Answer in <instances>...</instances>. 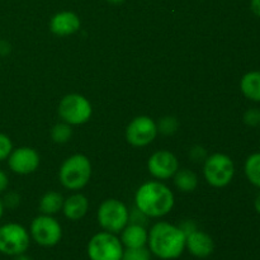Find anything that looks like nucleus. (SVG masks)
Here are the masks:
<instances>
[{
    "label": "nucleus",
    "mask_w": 260,
    "mask_h": 260,
    "mask_svg": "<svg viewBox=\"0 0 260 260\" xmlns=\"http://www.w3.org/2000/svg\"><path fill=\"white\" fill-rule=\"evenodd\" d=\"M108 3H111V4H114V5H118V4H122L123 2H126V0H107Z\"/></svg>",
    "instance_id": "36"
},
{
    "label": "nucleus",
    "mask_w": 260,
    "mask_h": 260,
    "mask_svg": "<svg viewBox=\"0 0 260 260\" xmlns=\"http://www.w3.org/2000/svg\"><path fill=\"white\" fill-rule=\"evenodd\" d=\"M203 174L208 184L215 188H223L230 184L235 175V164L229 155L216 152L206 157Z\"/></svg>",
    "instance_id": "4"
},
{
    "label": "nucleus",
    "mask_w": 260,
    "mask_h": 260,
    "mask_svg": "<svg viewBox=\"0 0 260 260\" xmlns=\"http://www.w3.org/2000/svg\"><path fill=\"white\" fill-rule=\"evenodd\" d=\"M119 234H121L119 240L124 249H136L147 245L149 231L145 229V226L128 222V225Z\"/></svg>",
    "instance_id": "15"
},
{
    "label": "nucleus",
    "mask_w": 260,
    "mask_h": 260,
    "mask_svg": "<svg viewBox=\"0 0 260 260\" xmlns=\"http://www.w3.org/2000/svg\"><path fill=\"white\" fill-rule=\"evenodd\" d=\"M179 228H180V230H182L183 233H184L185 236L189 235V234L193 233V231L198 230L197 226H196V223L193 222V221H190V220L183 221V222L179 225Z\"/></svg>",
    "instance_id": "29"
},
{
    "label": "nucleus",
    "mask_w": 260,
    "mask_h": 260,
    "mask_svg": "<svg viewBox=\"0 0 260 260\" xmlns=\"http://www.w3.org/2000/svg\"><path fill=\"white\" fill-rule=\"evenodd\" d=\"M244 170L249 182L254 187L260 188V152H254L246 159Z\"/></svg>",
    "instance_id": "20"
},
{
    "label": "nucleus",
    "mask_w": 260,
    "mask_h": 260,
    "mask_svg": "<svg viewBox=\"0 0 260 260\" xmlns=\"http://www.w3.org/2000/svg\"><path fill=\"white\" fill-rule=\"evenodd\" d=\"M30 239L43 248H52L62 239V228L55 217L41 215L33 218L29 228Z\"/></svg>",
    "instance_id": "9"
},
{
    "label": "nucleus",
    "mask_w": 260,
    "mask_h": 260,
    "mask_svg": "<svg viewBox=\"0 0 260 260\" xmlns=\"http://www.w3.org/2000/svg\"><path fill=\"white\" fill-rule=\"evenodd\" d=\"M13 151V142L5 134L0 132V161L8 159L10 152Z\"/></svg>",
    "instance_id": "24"
},
{
    "label": "nucleus",
    "mask_w": 260,
    "mask_h": 260,
    "mask_svg": "<svg viewBox=\"0 0 260 260\" xmlns=\"http://www.w3.org/2000/svg\"><path fill=\"white\" fill-rule=\"evenodd\" d=\"M3 203H4L5 208H10V210H13V208L19 206L20 196L18 194L17 192H8L7 194L4 196V198H3Z\"/></svg>",
    "instance_id": "26"
},
{
    "label": "nucleus",
    "mask_w": 260,
    "mask_h": 260,
    "mask_svg": "<svg viewBox=\"0 0 260 260\" xmlns=\"http://www.w3.org/2000/svg\"><path fill=\"white\" fill-rule=\"evenodd\" d=\"M178 127H179L178 119L175 118V117L167 116L164 117V118L160 119V122L157 123V132L169 136V135H173L174 132H177Z\"/></svg>",
    "instance_id": "22"
},
{
    "label": "nucleus",
    "mask_w": 260,
    "mask_h": 260,
    "mask_svg": "<svg viewBox=\"0 0 260 260\" xmlns=\"http://www.w3.org/2000/svg\"><path fill=\"white\" fill-rule=\"evenodd\" d=\"M80 18L74 12H60L56 13L50 20V29L53 35L58 37L71 36L80 29Z\"/></svg>",
    "instance_id": "13"
},
{
    "label": "nucleus",
    "mask_w": 260,
    "mask_h": 260,
    "mask_svg": "<svg viewBox=\"0 0 260 260\" xmlns=\"http://www.w3.org/2000/svg\"><path fill=\"white\" fill-rule=\"evenodd\" d=\"M8 165L15 174L28 175L37 170L40 165V155L35 149L28 146L13 149L8 156Z\"/></svg>",
    "instance_id": "11"
},
{
    "label": "nucleus",
    "mask_w": 260,
    "mask_h": 260,
    "mask_svg": "<svg viewBox=\"0 0 260 260\" xmlns=\"http://www.w3.org/2000/svg\"><path fill=\"white\" fill-rule=\"evenodd\" d=\"M250 8H251V10H253L254 14H255L256 17L260 18V0H251Z\"/></svg>",
    "instance_id": "32"
},
{
    "label": "nucleus",
    "mask_w": 260,
    "mask_h": 260,
    "mask_svg": "<svg viewBox=\"0 0 260 260\" xmlns=\"http://www.w3.org/2000/svg\"><path fill=\"white\" fill-rule=\"evenodd\" d=\"M135 203L149 218H160L170 213L174 207V194L160 182H146L137 189Z\"/></svg>",
    "instance_id": "2"
},
{
    "label": "nucleus",
    "mask_w": 260,
    "mask_h": 260,
    "mask_svg": "<svg viewBox=\"0 0 260 260\" xmlns=\"http://www.w3.org/2000/svg\"><path fill=\"white\" fill-rule=\"evenodd\" d=\"M71 136H73V128H71V124L66 122L55 124L51 129V137L56 144H66L71 139Z\"/></svg>",
    "instance_id": "21"
},
{
    "label": "nucleus",
    "mask_w": 260,
    "mask_h": 260,
    "mask_svg": "<svg viewBox=\"0 0 260 260\" xmlns=\"http://www.w3.org/2000/svg\"><path fill=\"white\" fill-rule=\"evenodd\" d=\"M190 157H192L194 161H202V160H206L207 157V154H206V150L201 146H194L189 152Z\"/></svg>",
    "instance_id": "28"
},
{
    "label": "nucleus",
    "mask_w": 260,
    "mask_h": 260,
    "mask_svg": "<svg viewBox=\"0 0 260 260\" xmlns=\"http://www.w3.org/2000/svg\"><path fill=\"white\" fill-rule=\"evenodd\" d=\"M93 108L88 99L81 94H68L58 104V114L61 119L71 126L86 123L90 119Z\"/></svg>",
    "instance_id": "8"
},
{
    "label": "nucleus",
    "mask_w": 260,
    "mask_h": 260,
    "mask_svg": "<svg viewBox=\"0 0 260 260\" xmlns=\"http://www.w3.org/2000/svg\"><path fill=\"white\" fill-rule=\"evenodd\" d=\"M86 251L90 260H121L124 248L116 234L102 231L89 240Z\"/></svg>",
    "instance_id": "6"
},
{
    "label": "nucleus",
    "mask_w": 260,
    "mask_h": 260,
    "mask_svg": "<svg viewBox=\"0 0 260 260\" xmlns=\"http://www.w3.org/2000/svg\"><path fill=\"white\" fill-rule=\"evenodd\" d=\"M4 210H5L4 203H3V200H2V198H0V220H2L3 215H4Z\"/></svg>",
    "instance_id": "35"
},
{
    "label": "nucleus",
    "mask_w": 260,
    "mask_h": 260,
    "mask_svg": "<svg viewBox=\"0 0 260 260\" xmlns=\"http://www.w3.org/2000/svg\"><path fill=\"white\" fill-rule=\"evenodd\" d=\"M147 169L154 178L165 180L174 177L179 169V162L174 154L167 150H160L150 156L147 161Z\"/></svg>",
    "instance_id": "12"
},
{
    "label": "nucleus",
    "mask_w": 260,
    "mask_h": 260,
    "mask_svg": "<svg viewBox=\"0 0 260 260\" xmlns=\"http://www.w3.org/2000/svg\"><path fill=\"white\" fill-rule=\"evenodd\" d=\"M174 184L180 192L190 193L197 188L198 177L194 172L189 169H178L174 174Z\"/></svg>",
    "instance_id": "18"
},
{
    "label": "nucleus",
    "mask_w": 260,
    "mask_h": 260,
    "mask_svg": "<svg viewBox=\"0 0 260 260\" xmlns=\"http://www.w3.org/2000/svg\"><path fill=\"white\" fill-rule=\"evenodd\" d=\"M240 89L244 96L253 102H260V71H249L241 78Z\"/></svg>",
    "instance_id": "17"
},
{
    "label": "nucleus",
    "mask_w": 260,
    "mask_h": 260,
    "mask_svg": "<svg viewBox=\"0 0 260 260\" xmlns=\"http://www.w3.org/2000/svg\"><path fill=\"white\" fill-rule=\"evenodd\" d=\"M98 222L107 233L119 234L129 222V211L123 202L114 198L106 200L98 208Z\"/></svg>",
    "instance_id": "5"
},
{
    "label": "nucleus",
    "mask_w": 260,
    "mask_h": 260,
    "mask_svg": "<svg viewBox=\"0 0 260 260\" xmlns=\"http://www.w3.org/2000/svg\"><path fill=\"white\" fill-rule=\"evenodd\" d=\"M30 244V235L24 226L15 222L0 226V253L8 256L24 254Z\"/></svg>",
    "instance_id": "7"
},
{
    "label": "nucleus",
    "mask_w": 260,
    "mask_h": 260,
    "mask_svg": "<svg viewBox=\"0 0 260 260\" xmlns=\"http://www.w3.org/2000/svg\"><path fill=\"white\" fill-rule=\"evenodd\" d=\"M8 185H9V179H8V175L5 174V172H3L0 169V193H3L4 190H7Z\"/></svg>",
    "instance_id": "31"
},
{
    "label": "nucleus",
    "mask_w": 260,
    "mask_h": 260,
    "mask_svg": "<svg viewBox=\"0 0 260 260\" xmlns=\"http://www.w3.org/2000/svg\"><path fill=\"white\" fill-rule=\"evenodd\" d=\"M244 122L250 127L260 126V109L250 108L244 113Z\"/></svg>",
    "instance_id": "25"
},
{
    "label": "nucleus",
    "mask_w": 260,
    "mask_h": 260,
    "mask_svg": "<svg viewBox=\"0 0 260 260\" xmlns=\"http://www.w3.org/2000/svg\"><path fill=\"white\" fill-rule=\"evenodd\" d=\"M91 177V162L85 155L75 154L62 162L58 172L61 184L69 190L83 189Z\"/></svg>",
    "instance_id": "3"
},
{
    "label": "nucleus",
    "mask_w": 260,
    "mask_h": 260,
    "mask_svg": "<svg viewBox=\"0 0 260 260\" xmlns=\"http://www.w3.org/2000/svg\"><path fill=\"white\" fill-rule=\"evenodd\" d=\"M185 249L196 258H208L215 250L213 239L205 231L196 230L185 238Z\"/></svg>",
    "instance_id": "14"
},
{
    "label": "nucleus",
    "mask_w": 260,
    "mask_h": 260,
    "mask_svg": "<svg viewBox=\"0 0 260 260\" xmlns=\"http://www.w3.org/2000/svg\"><path fill=\"white\" fill-rule=\"evenodd\" d=\"M151 255L152 254L150 253L149 248L146 246L136 249H124L123 253V256L129 260H151Z\"/></svg>",
    "instance_id": "23"
},
{
    "label": "nucleus",
    "mask_w": 260,
    "mask_h": 260,
    "mask_svg": "<svg viewBox=\"0 0 260 260\" xmlns=\"http://www.w3.org/2000/svg\"><path fill=\"white\" fill-rule=\"evenodd\" d=\"M10 51H12V46H10V43L8 42V41L0 40V57H2V56L9 55Z\"/></svg>",
    "instance_id": "30"
},
{
    "label": "nucleus",
    "mask_w": 260,
    "mask_h": 260,
    "mask_svg": "<svg viewBox=\"0 0 260 260\" xmlns=\"http://www.w3.org/2000/svg\"><path fill=\"white\" fill-rule=\"evenodd\" d=\"M254 207H255V211L260 215V192L256 194L255 201H254Z\"/></svg>",
    "instance_id": "33"
},
{
    "label": "nucleus",
    "mask_w": 260,
    "mask_h": 260,
    "mask_svg": "<svg viewBox=\"0 0 260 260\" xmlns=\"http://www.w3.org/2000/svg\"><path fill=\"white\" fill-rule=\"evenodd\" d=\"M121 260H129V259H128V258H126V256H123V258H122Z\"/></svg>",
    "instance_id": "37"
},
{
    "label": "nucleus",
    "mask_w": 260,
    "mask_h": 260,
    "mask_svg": "<svg viewBox=\"0 0 260 260\" xmlns=\"http://www.w3.org/2000/svg\"><path fill=\"white\" fill-rule=\"evenodd\" d=\"M63 197L57 192H47L40 201V211L42 215L52 216L62 210Z\"/></svg>",
    "instance_id": "19"
},
{
    "label": "nucleus",
    "mask_w": 260,
    "mask_h": 260,
    "mask_svg": "<svg viewBox=\"0 0 260 260\" xmlns=\"http://www.w3.org/2000/svg\"><path fill=\"white\" fill-rule=\"evenodd\" d=\"M157 136V124L147 116L132 119L126 128V140L135 147H144L151 144Z\"/></svg>",
    "instance_id": "10"
},
{
    "label": "nucleus",
    "mask_w": 260,
    "mask_h": 260,
    "mask_svg": "<svg viewBox=\"0 0 260 260\" xmlns=\"http://www.w3.org/2000/svg\"><path fill=\"white\" fill-rule=\"evenodd\" d=\"M13 260H32V259H30L28 255H25V253H24V254H20V255L14 256V259Z\"/></svg>",
    "instance_id": "34"
},
{
    "label": "nucleus",
    "mask_w": 260,
    "mask_h": 260,
    "mask_svg": "<svg viewBox=\"0 0 260 260\" xmlns=\"http://www.w3.org/2000/svg\"><path fill=\"white\" fill-rule=\"evenodd\" d=\"M147 216L144 215L139 208L135 207V210L132 212H129V223H137V225L145 226V222L147 220Z\"/></svg>",
    "instance_id": "27"
},
{
    "label": "nucleus",
    "mask_w": 260,
    "mask_h": 260,
    "mask_svg": "<svg viewBox=\"0 0 260 260\" xmlns=\"http://www.w3.org/2000/svg\"><path fill=\"white\" fill-rule=\"evenodd\" d=\"M89 210L88 198L80 193L70 196L63 201L62 212L65 217L70 221H79L86 215Z\"/></svg>",
    "instance_id": "16"
},
{
    "label": "nucleus",
    "mask_w": 260,
    "mask_h": 260,
    "mask_svg": "<svg viewBox=\"0 0 260 260\" xmlns=\"http://www.w3.org/2000/svg\"><path fill=\"white\" fill-rule=\"evenodd\" d=\"M185 238L179 226L157 222L150 229L147 245L152 255L161 260L178 259L185 250Z\"/></svg>",
    "instance_id": "1"
}]
</instances>
